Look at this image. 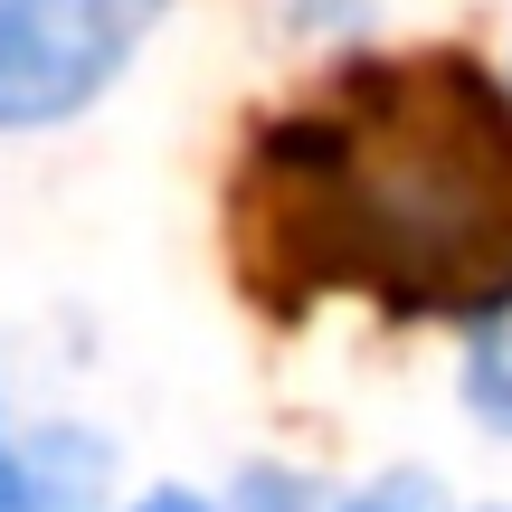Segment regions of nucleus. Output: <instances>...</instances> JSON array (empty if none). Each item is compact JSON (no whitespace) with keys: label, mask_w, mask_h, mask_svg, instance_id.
Masks as SVG:
<instances>
[{"label":"nucleus","mask_w":512,"mask_h":512,"mask_svg":"<svg viewBox=\"0 0 512 512\" xmlns=\"http://www.w3.org/2000/svg\"><path fill=\"white\" fill-rule=\"evenodd\" d=\"M143 512H200V503H181V494H152V503H143Z\"/></svg>","instance_id":"423d86ee"},{"label":"nucleus","mask_w":512,"mask_h":512,"mask_svg":"<svg viewBox=\"0 0 512 512\" xmlns=\"http://www.w3.org/2000/svg\"><path fill=\"white\" fill-rule=\"evenodd\" d=\"M342 512H446V494H437L427 475H380L361 503H342Z\"/></svg>","instance_id":"39448f33"},{"label":"nucleus","mask_w":512,"mask_h":512,"mask_svg":"<svg viewBox=\"0 0 512 512\" xmlns=\"http://www.w3.org/2000/svg\"><path fill=\"white\" fill-rule=\"evenodd\" d=\"M0 512H57L48 456H10V446H0Z\"/></svg>","instance_id":"20e7f679"},{"label":"nucleus","mask_w":512,"mask_h":512,"mask_svg":"<svg viewBox=\"0 0 512 512\" xmlns=\"http://www.w3.org/2000/svg\"><path fill=\"white\" fill-rule=\"evenodd\" d=\"M465 399H475V418L512 437V294L475 313V342H465Z\"/></svg>","instance_id":"7ed1b4c3"},{"label":"nucleus","mask_w":512,"mask_h":512,"mask_svg":"<svg viewBox=\"0 0 512 512\" xmlns=\"http://www.w3.org/2000/svg\"><path fill=\"white\" fill-rule=\"evenodd\" d=\"M228 256L275 313L323 294L484 313L512 294V86L456 48L342 67L247 143Z\"/></svg>","instance_id":"f257e3e1"},{"label":"nucleus","mask_w":512,"mask_h":512,"mask_svg":"<svg viewBox=\"0 0 512 512\" xmlns=\"http://www.w3.org/2000/svg\"><path fill=\"white\" fill-rule=\"evenodd\" d=\"M162 0H0V133H48L133 67Z\"/></svg>","instance_id":"f03ea898"}]
</instances>
